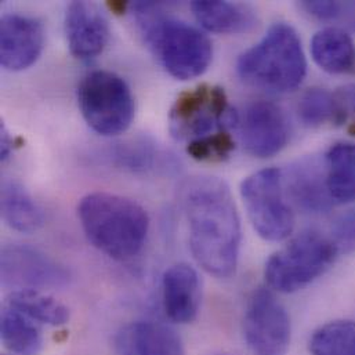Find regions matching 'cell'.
<instances>
[{
  "label": "cell",
  "mask_w": 355,
  "mask_h": 355,
  "mask_svg": "<svg viewBox=\"0 0 355 355\" xmlns=\"http://www.w3.org/2000/svg\"><path fill=\"white\" fill-rule=\"evenodd\" d=\"M118 355H185L178 332L171 327L137 321L126 325L115 338Z\"/></svg>",
  "instance_id": "15"
},
{
  "label": "cell",
  "mask_w": 355,
  "mask_h": 355,
  "mask_svg": "<svg viewBox=\"0 0 355 355\" xmlns=\"http://www.w3.org/2000/svg\"><path fill=\"white\" fill-rule=\"evenodd\" d=\"M291 193L304 209L318 211L328 207L331 200L327 184L320 181L321 176L310 165H299L291 172Z\"/></svg>",
  "instance_id": "23"
},
{
  "label": "cell",
  "mask_w": 355,
  "mask_h": 355,
  "mask_svg": "<svg viewBox=\"0 0 355 355\" xmlns=\"http://www.w3.org/2000/svg\"><path fill=\"white\" fill-rule=\"evenodd\" d=\"M181 203L196 263L216 278L232 277L239 259L241 220L227 182L213 176L188 178Z\"/></svg>",
  "instance_id": "1"
},
{
  "label": "cell",
  "mask_w": 355,
  "mask_h": 355,
  "mask_svg": "<svg viewBox=\"0 0 355 355\" xmlns=\"http://www.w3.org/2000/svg\"><path fill=\"white\" fill-rule=\"evenodd\" d=\"M243 336L254 355H286L291 318L284 304L267 288L256 289L249 297L243 317Z\"/></svg>",
  "instance_id": "8"
},
{
  "label": "cell",
  "mask_w": 355,
  "mask_h": 355,
  "mask_svg": "<svg viewBox=\"0 0 355 355\" xmlns=\"http://www.w3.org/2000/svg\"><path fill=\"white\" fill-rule=\"evenodd\" d=\"M313 355H355V322L334 321L314 332L310 339Z\"/></svg>",
  "instance_id": "22"
},
{
  "label": "cell",
  "mask_w": 355,
  "mask_h": 355,
  "mask_svg": "<svg viewBox=\"0 0 355 355\" xmlns=\"http://www.w3.org/2000/svg\"><path fill=\"white\" fill-rule=\"evenodd\" d=\"M352 101H353V104H354V111H355V90H354V93H353V98H352Z\"/></svg>",
  "instance_id": "29"
},
{
  "label": "cell",
  "mask_w": 355,
  "mask_h": 355,
  "mask_svg": "<svg viewBox=\"0 0 355 355\" xmlns=\"http://www.w3.org/2000/svg\"><path fill=\"white\" fill-rule=\"evenodd\" d=\"M44 29L35 17L10 12L0 21V64L8 71L32 67L43 51Z\"/></svg>",
  "instance_id": "12"
},
{
  "label": "cell",
  "mask_w": 355,
  "mask_h": 355,
  "mask_svg": "<svg viewBox=\"0 0 355 355\" xmlns=\"http://www.w3.org/2000/svg\"><path fill=\"white\" fill-rule=\"evenodd\" d=\"M128 6H129L128 1H119V0L108 1V7H110L115 14H123V12L128 10Z\"/></svg>",
  "instance_id": "28"
},
{
  "label": "cell",
  "mask_w": 355,
  "mask_h": 355,
  "mask_svg": "<svg viewBox=\"0 0 355 355\" xmlns=\"http://www.w3.org/2000/svg\"><path fill=\"white\" fill-rule=\"evenodd\" d=\"M78 217L89 242L118 261L136 257L150 231V216L140 203L110 192L82 198Z\"/></svg>",
  "instance_id": "2"
},
{
  "label": "cell",
  "mask_w": 355,
  "mask_h": 355,
  "mask_svg": "<svg viewBox=\"0 0 355 355\" xmlns=\"http://www.w3.org/2000/svg\"><path fill=\"white\" fill-rule=\"evenodd\" d=\"M325 184L331 200H355V144H336L327 154Z\"/></svg>",
  "instance_id": "20"
},
{
  "label": "cell",
  "mask_w": 355,
  "mask_h": 355,
  "mask_svg": "<svg viewBox=\"0 0 355 355\" xmlns=\"http://www.w3.org/2000/svg\"><path fill=\"white\" fill-rule=\"evenodd\" d=\"M216 355H224V354H216Z\"/></svg>",
  "instance_id": "30"
},
{
  "label": "cell",
  "mask_w": 355,
  "mask_h": 355,
  "mask_svg": "<svg viewBox=\"0 0 355 355\" xmlns=\"http://www.w3.org/2000/svg\"><path fill=\"white\" fill-rule=\"evenodd\" d=\"M202 302V285L193 267L178 263L162 278V303L169 320L178 324L195 321Z\"/></svg>",
  "instance_id": "14"
},
{
  "label": "cell",
  "mask_w": 355,
  "mask_h": 355,
  "mask_svg": "<svg viewBox=\"0 0 355 355\" xmlns=\"http://www.w3.org/2000/svg\"><path fill=\"white\" fill-rule=\"evenodd\" d=\"M0 209L4 223L18 232L32 234L44 224L43 209L18 181L1 182Z\"/></svg>",
  "instance_id": "17"
},
{
  "label": "cell",
  "mask_w": 355,
  "mask_h": 355,
  "mask_svg": "<svg viewBox=\"0 0 355 355\" xmlns=\"http://www.w3.org/2000/svg\"><path fill=\"white\" fill-rule=\"evenodd\" d=\"M153 3H137L147 42L165 71L178 80L195 79L206 72L213 58L209 37L198 28L172 17H155Z\"/></svg>",
  "instance_id": "4"
},
{
  "label": "cell",
  "mask_w": 355,
  "mask_h": 355,
  "mask_svg": "<svg viewBox=\"0 0 355 355\" xmlns=\"http://www.w3.org/2000/svg\"><path fill=\"white\" fill-rule=\"evenodd\" d=\"M235 148V143L225 130L210 133L207 136L191 140L187 146V153L191 158L200 162L224 161Z\"/></svg>",
  "instance_id": "25"
},
{
  "label": "cell",
  "mask_w": 355,
  "mask_h": 355,
  "mask_svg": "<svg viewBox=\"0 0 355 355\" xmlns=\"http://www.w3.org/2000/svg\"><path fill=\"white\" fill-rule=\"evenodd\" d=\"M14 140L11 139L7 128L4 125H1L0 128V159L4 162L10 154L14 150Z\"/></svg>",
  "instance_id": "27"
},
{
  "label": "cell",
  "mask_w": 355,
  "mask_h": 355,
  "mask_svg": "<svg viewBox=\"0 0 355 355\" xmlns=\"http://www.w3.org/2000/svg\"><path fill=\"white\" fill-rule=\"evenodd\" d=\"M300 8L320 21L336 22L355 32V1L306 0L300 3Z\"/></svg>",
  "instance_id": "26"
},
{
  "label": "cell",
  "mask_w": 355,
  "mask_h": 355,
  "mask_svg": "<svg viewBox=\"0 0 355 355\" xmlns=\"http://www.w3.org/2000/svg\"><path fill=\"white\" fill-rule=\"evenodd\" d=\"M241 140L248 154L271 158L281 153L289 140V123L279 105L254 101L246 107L241 121Z\"/></svg>",
  "instance_id": "11"
},
{
  "label": "cell",
  "mask_w": 355,
  "mask_h": 355,
  "mask_svg": "<svg viewBox=\"0 0 355 355\" xmlns=\"http://www.w3.org/2000/svg\"><path fill=\"white\" fill-rule=\"evenodd\" d=\"M297 112L302 122L313 128L339 121L343 115L339 103L324 89H311L306 92L299 101Z\"/></svg>",
  "instance_id": "24"
},
{
  "label": "cell",
  "mask_w": 355,
  "mask_h": 355,
  "mask_svg": "<svg viewBox=\"0 0 355 355\" xmlns=\"http://www.w3.org/2000/svg\"><path fill=\"white\" fill-rule=\"evenodd\" d=\"M65 35L71 54L79 60H90L108 44L110 24L98 4L72 1L65 14Z\"/></svg>",
  "instance_id": "13"
},
{
  "label": "cell",
  "mask_w": 355,
  "mask_h": 355,
  "mask_svg": "<svg viewBox=\"0 0 355 355\" xmlns=\"http://www.w3.org/2000/svg\"><path fill=\"white\" fill-rule=\"evenodd\" d=\"M311 54L317 65L329 73H346L355 67V44L339 28L317 32L311 40Z\"/></svg>",
  "instance_id": "18"
},
{
  "label": "cell",
  "mask_w": 355,
  "mask_h": 355,
  "mask_svg": "<svg viewBox=\"0 0 355 355\" xmlns=\"http://www.w3.org/2000/svg\"><path fill=\"white\" fill-rule=\"evenodd\" d=\"M78 104L86 123L101 136L126 132L135 116V98L126 80L111 71H93L78 86Z\"/></svg>",
  "instance_id": "6"
},
{
  "label": "cell",
  "mask_w": 355,
  "mask_h": 355,
  "mask_svg": "<svg viewBox=\"0 0 355 355\" xmlns=\"http://www.w3.org/2000/svg\"><path fill=\"white\" fill-rule=\"evenodd\" d=\"M0 261L3 285L17 289L62 288L71 278L62 264L29 245H6Z\"/></svg>",
  "instance_id": "10"
},
{
  "label": "cell",
  "mask_w": 355,
  "mask_h": 355,
  "mask_svg": "<svg viewBox=\"0 0 355 355\" xmlns=\"http://www.w3.org/2000/svg\"><path fill=\"white\" fill-rule=\"evenodd\" d=\"M236 72L253 87L270 93L293 92L307 72L306 54L297 32L285 22L274 24L259 43L241 54Z\"/></svg>",
  "instance_id": "3"
},
{
  "label": "cell",
  "mask_w": 355,
  "mask_h": 355,
  "mask_svg": "<svg viewBox=\"0 0 355 355\" xmlns=\"http://www.w3.org/2000/svg\"><path fill=\"white\" fill-rule=\"evenodd\" d=\"M198 22L216 33H245L257 26L256 11L243 3L196 0L191 3Z\"/></svg>",
  "instance_id": "16"
},
{
  "label": "cell",
  "mask_w": 355,
  "mask_h": 355,
  "mask_svg": "<svg viewBox=\"0 0 355 355\" xmlns=\"http://www.w3.org/2000/svg\"><path fill=\"white\" fill-rule=\"evenodd\" d=\"M1 342L14 355H37L43 349L40 325L17 310L4 306L1 311Z\"/></svg>",
  "instance_id": "21"
},
{
  "label": "cell",
  "mask_w": 355,
  "mask_h": 355,
  "mask_svg": "<svg viewBox=\"0 0 355 355\" xmlns=\"http://www.w3.org/2000/svg\"><path fill=\"white\" fill-rule=\"evenodd\" d=\"M231 116L224 90L200 85L178 96L169 115L171 132L178 140H195L223 128Z\"/></svg>",
  "instance_id": "9"
},
{
  "label": "cell",
  "mask_w": 355,
  "mask_h": 355,
  "mask_svg": "<svg viewBox=\"0 0 355 355\" xmlns=\"http://www.w3.org/2000/svg\"><path fill=\"white\" fill-rule=\"evenodd\" d=\"M6 306L17 310L39 325L62 327L71 317L65 304L36 289H17L11 292Z\"/></svg>",
  "instance_id": "19"
},
{
  "label": "cell",
  "mask_w": 355,
  "mask_h": 355,
  "mask_svg": "<svg viewBox=\"0 0 355 355\" xmlns=\"http://www.w3.org/2000/svg\"><path fill=\"white\" fill-rule=\"evenodd\" d=\"M241 196L256 232L266 241L281 242L295 230V214L285 200L281 171L268 168L241 184Z\"/></svg>",
  "instance_id": "7"
},
{
  "label": "cell",
  "mask_w": 355,
  "mask_h": 355,
  "mask_svg": "<svg viewBox=\"0 0 355 355\" xmlns=\"http://www.w3.org/2000/svg\"><path fill=\"white\" fill-rule=\"evenodd\" d=\"M338 245L318 231H304L266 264V281L277 292L295 293L320 278L335 261Z\"/></svg>",
  "instance_id": "5"
}]
</instances>
